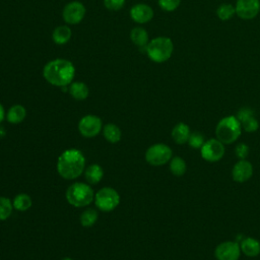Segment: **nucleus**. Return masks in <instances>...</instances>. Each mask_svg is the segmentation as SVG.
Instances as JSON below:
<instances>
[{
    "label": "nucleus",
    "mask_w": 260,
    "mask_h": 260,
    "mask_svg": "<svg viewBox=\"0 0 260 260\" xmlns=\"http://www.w3.org/2000/svg\"><path fill=\"white\" fill-rule=\"evenodd\" d=\"M85 170V157L76 148L64 150L57 160V172L66 180H74Z\"/></svg>",
    "instance_id": "nucleus-2"
},
{
    "label": "nucleus",
    "mask_w": 260,
    "mask_h": 260,
    "mask_svg": "<svg viewBox=\"0 0 260 260\" xmlns=\"http://www.w3.org/2000/svg\"><path fill=\"white\" fill-rule=\"evenodd\" d=\"M53 42L57 45H65L71 39V29L67 25L57 26L52 34Z\"/></svg>",
    "instance_id": "nucleus-20"
},
{
    "label": "nucleus",
    "mask_w": 260,
    "mask_h": 260,
    "mask_svg": "<svg viewBox=\"0 0 260 260\" xmlns=\"http://www.w3.org/2000/svg\"><path fill=\"white\" fill-rule=\"evenodd\" d=\"M249 146L246 144V143H238L236 145V148H235V154L237 155V157L239 159H246L247 156L249 155Z\"/></svg>",
    "instance_id": "nucleus-31"
},
{
    "label": "nucleus",
    "mask_w": 260,
    "mask_h": 260,
    "mask_svg": "<svg viewBox=\"0 0 260 260\" xmlns=\"http://www.w3.org/2000/svg\"><path fill=\"white\" fill-rule=\"evenodd\" d=\"M242 133V126L236 116L230 115L218 121L215 127V136L223 144H232Z\"/></svg>",
    "instance_id": "nucleus-3"
},
{
    "label": "nucleus",
    "mask_w": 260,
    "mask_h": 260,
    "mask_svg": "<svg viewBox=\"0 0 260 260\" xmlns=\"http://www.w3.org/2000/svg\"><path fill=\"white\" fill-rule=\"evenodd\" d=\"M252 116H255V113L254 111L251 109V108H242L238 111L237 113V119L240 121V123L246 119H248L249 117H252Z\"/></svg>",
    "instance_id": "nucleus-33"
},
{
    "label": "nucleus",
    "mask_w": 260,
    "mask_h": 260,
    "mask_svg": "<svg viewBox=\"0 0 260 260\" xmlns=\"http://www.w3.org/2000/svg\"><path fill=\"white\" fill-rule=\"evenodd\" d=\"M191 131L189 126L186 123L179 122L172 129V138L177 144H185L188 142Z\"/></svg>",
    "instance_id": "nucleus-15"
},
{
    "label": "nucleus",
    "mask_w": 260,
    "mask_h": 260,
    "mask_svg": "<svg viewBox=\"0 0 260 260\" xmlns=\"http://www.w3.org/2000/svg\"><path fill=\"white\" fill-rule=\"evenodd\" d=\"M173 157L171 147L164 143H156L147 148L145 152L146 161L154 167L166 165Z\"/></svg>",
    "instance_id": "nucleus-7"
},
{
    "label": "nucleus",
    "mask_w": 260,
    "mask_h": 260,
    "mask_svg": "<svg viewBox=\"0 0 260 260\" xmlns=\"http://www.w3.org/2000/svg\"><path fill=\"white\" fill-rule=\"evenodd\" d=\"M103 176H104V171L102 167L98 164H92L84 170L85 180L90 185L98 184L103 179Z\"/></svg>",
    "instance_id": "nucleus-17"
},
{
    "label": "nucleus",
    "mask_w": 260,
    "mask_h": 260,
    "mask_svg": "<svg viewBox=\"0 0 260 260\" xmlns=\"http://www.w3.org/2000/svg\"><path fill=\"white\" fill-rule=\"evenodd\" d=\"M25 116H26L25 108L21 105H14L8 110L6 114V119L11 124H19L24 120Z\"/></svg>",
    "instance_id": "nucleus-21"
},
{
    "label": "nucleus",
    "mask_w": 260,
    "mask_h": 260,
    "mask_svg": "<svg viewBox=\"0 0 260 260\" xmlns=\"http://www.w3.org/2000/svg\"><path fill=\"white\" fill-rule=\"evenodd\" d=\"M95 206L105 212L114 210L120 203L119 193L111 187H104L94 194Z\"/></svg>",
    "instance_id": "nucleus-6"
},
{
    "label": "nucleus",
    "mask_w": 260,
    "mask_h": 260,
    "mask_svg": "<svg viewBox=\"0 0 260 260\" xmlns=\"http://www.w3.org/2000/svg\"><path fill=\"white\" fill-rule=\"evenodd\" d=\"M13 208L18 211H25L31 207V198L27 194L20 193L16 195L12 201Z\"/></svg>",
    "instance_id": "nucleus-24"
},
{
    "label": "nucleus",
    "mask_w": 260,
    "mask_h": 260,
    "mask_svg": "<svg viewBox=\"0 0 260 260\" xmlns=\"http://www.w3.org/2000/svg\"><path fill=\"white\" fill-rule=\"evenodd\" d=\"M235 8L238 17L250 20L258 15L260 11V0H237Z\"/></svg>",
    "instance_id": "nucleus-11"
},
{
    "label": "nucleus",
    "mask_w": 260,
    "mask_h": 260,
    "mask_svg": "<svg viewBox=\"0 0 260 260\" xmlns=\"http://www.w3.org/2000/svg\"><path fill=\"white\" fill-rule=\"evenodd\" d=\"M102 120L95 115L83 116L78 123V130L83 137L91 138L102 131Z\"/></svg>",
    "instance_id": "nucleus-9"
},
{
    "label": "nucleus",
    "mask_w": 260,
    "mask_h": 260,
    "mask_svg": "<svg viewBox=\"0 0 260 260\" xmlns=\"http://www.w3.org/2000/svg\"><path fill=\"white\" fill-rule=\"evenodd\" d=\"M235 14H236V8L234 5L230 3H222L216 9V15L222 21L231 19Z\"/></svg>",
    "instance_id": "nucleus-25"
},
{
    "label": "nucleus",
    "mask_w": 260,
    "mask_h": 260,
    "mask_svg": "<svg viewBox=\"0 0 260 260\" xmlns=\"http://www.w3.org/2000/svg\"><path fill=\"white\" fill-rule=\"evenodd\" d=\"M66 200L74 207H84L94 200V193L91 187L85 183L76 182L66 190Z\"/></svg>",
    "instance_id": "nucleus-5"
},
{
    "label": "nucleus",
    "mask_w": 260,
    "mask_h": 260,
    "mask_svg": "<svg viewBox=\"0 0 260 260\" xmlns=\"http://www.w3.org/2000/svg\"><path fill=\"white\" fill-rule=\"evenodd\" d=\"M170 171L176 177H182L187 171L186 161L181 156H174L170 160Z\"/></svg>",
    "instance_id": "nucleus-23"
},
{
    "label": "nucleus",
    "mask_w": 260,
    "mask_h": 260,
    "mask_svg": "<svg viewBox=\"0 0 260 260\" xmlns=\"http://www.w3.org/2000/svg\"><path fill=\"white\" fill-rule=\"evenodd\" d=\"M241 252L247 257H257L260 254V243L251 237H247L242 240L240 244Z\"/></svg>",
    "instance_id": "nucleus-16"
},
{
    "label": "nucleus",
    "mask_w": 260,
    "mask_h": 260,
    "mask_svg": "<svg viewBox=\"0 0 260 260\" xmlns=\"http://www.w3.org/2000/svg\"><path fill=\"white\" fill-rule=\"evenodd\" d=\"M204 142H205L204 136L198 131L192 132L188 139V144L192 148H201V146L204 144Z\"/></svg>",
    "instance_id": "nucleus-28"
},
{
    "label": "nucleus",
    "mask_w": 260,
    "mask_h": 260,
    "mask_svg": "<svg viewBox=\"0 0 260 260\" xmlns=\"http://www.w3.org/2000/svg\"><path fill=\"white\" fill-rule=\"evenodd\" d=\"M69 93L76 101H83L88 96V87L84 82L74 81L70 83Z\"/></svg>",
    "instance_id": "nucleus-19"
},
{
    "label": "nucleus",
    "mask_w": 260,
    "mask_h": 260,
    "mask_svg": "<svg viewBox=\"0 0 260 260\" xmlns=\"http://www.w3.org/2000/svg\"><path fill=\"white\" fill-rule=\"evenodd\" d=\"M130 39L132 41L133 44H135L137 47H139L140 49L144 48L147 46L148 42H149V38H148V34L146 31V29H144L143 27L137 26L131 29L130 32Z\"/></svg>",
    "instance_id": "nucleus-18"
},
{
    "label": "nucleus",
    "mask_w": 260,
    "mask_h": 260,
    "mask_svg": "<svg viewBox=\"0 0 260 260\" xmlns=\"http://www.w3.org/2000/svg\"><path fill=\"white\" fill-rule=\"evenodd\" d=\"M240 255V245L232 241L220 243L214 250V256L216 260H239Z\"/></svg>",
    "instance_id": "nucleus-12"
},
{
    "label": "nucleus",
    "mask_w": 260,
    "mask_h": 260,
    "mask_svg": "<svg viewBox=\"0 0 260 260\" xmlns=\"http://www.w3.org/2000/svg\"><path fill=\"white\" fill-rule=\"evenodd\" d=\"M43 76L50 84L65 87L72 82L75 76V67L69 60L55 59L45 65Z\"/></svg>",
    "instance_id": "nucleus-1"
},
{
    "label": "nucleus",
    "mask_w": 260,
    "mask_h": 260,
    "mask_svg": "<svg viewBox=\"0 0 260 260\" xmlns=\"http://www.w3.org/2000/svg\"><path fill=\"white\" fill-rule=\"evenodd\" d=\"M104 5L109 10L118 11L125 5V0H104Z\"/></svg>",
    "instance_id": "nucleus-32"
},
{
    "label": "nucleus",
    "mask_w": 260,
    "mask_h": 260,
    "mask_svg": "<svg viewBox=\"0 0 260 260\" xmlns=\"http://www.w3.org/2000/svg\"><path fill=\"white\" fill-rule=\"evenodd\" d=\"M85 7L79 1H72L65 5L62 11L63 19L68 24H77L85 16Z\"/></svg>",
    "instance_id": "nucleus-10"
},
{
    "label": "nucleus",
    "mask_w": 260,
    "mask_h": 260,
    "mask_svg": "<svg viewBox=\"0 0 260 260\" xmlns=\"http://www.w3.org/2000/svg\"><path fill=\"white\" fill-rule=\"evenodd\" d=\"M13 209V204L11 200L7 197L0 196V220H5L7 219Z\"/></svg>",
    "instance_id": "nucleus-27"
},
{
    "label": "nucleus",
    "mask_w": 260,
    "mask_h": 260,
    "mask_svg": "<svg viewBox=\"0 0 260 260\" xmlns=\"http://www.w3.org/2000/svg\"><path fill=\"white\" fill-rule=\"evenodd\" d=\"M62 260H73L72 258H69V257H65V258H63Z\"/></svg>",
    "instance_id": "nucleus-35"
},
{
    "label": "nucleus",
    "mask_w": 260,
    "mask_h": 260,
    "mask_svg": "<svg viewBox=\"0 0 260 260\" xmlns=\"http://www.w3.org/2000/svg\"><path fill=\"white\" fill-rule=\"evenodd\" d=\"M253 175V166L247 159H239L232 170V178L238 183H245Z\"/></svg>",
    "instance_id": "nucleus-13"
},
{
    "label": "nucleus",
    "mask_w": 260,
    "mask_h": 260,
    "mask_svg": "<svg viewBox=\"0 0 260 260\" xmlns=\"http://www.w3.org/2000/svg\"><path fill=\"white\" fill-rule=\"evenodd\" d=\"M4 117H5V112H4V108L3 106L0 104V123L4 120Z\"/></svg>",
    "instance_id": "nucleus-34"
},
{
    "label": "nucleus",
    "mask_w": 260,
    "mask_h": 260,
    "mask_svg": "<svg viewBox=\"0 0 260 260\" xmlns=\"http://www.w3.org/2000/svg\"><path fill=\"white\" fill-rule=\"evenodd\" d=\"M174 51V44L168 37H157L150 40L145 47L147 57L155 62L162 63L168 61Z\"/></svg>",
    "instance_id": "nucleus-4"
},
{
    "label": "nucleus",
    "mask_w": 260,
    "mask_h": 260,
    "mask_svg": "<svg viewBox=\"0 0 260 260\" xmlns=\"http://www.w3.org/2000/svg\"><path fill=\"white\" fill-rule=\"evenodd\" d=\"M200 154L204 160L216 162L224 155V144L217 138L208 139L201 146Z\"/></svg>",
    "instance_id": "nucleus-8"
},
{
    "label": "nucleus",
    "mask_w": 260,
    "mask_h": 260,
    "mask_svg": "<svg viewBox=\"0 0 260 260\" xmlns=\"http://www.w3.org/2000/svg\"><path fill=\"white\" fill-rule=\"evenodd\" d=\"M241 126H242V129H244L246 132L252 133V132H255L258 130L259 123H258V120L255 118V116H252V117H249L248 119L242 121Z\"/></svg>",
    "instance_id": "nucleus-29"
},
{
    "label": "nucleus",
    "mask_w": 260,
    "mask_h": 260,
    "mask_svg": "<svg viewBox=\"0 0 260 260\" xmlns=\"http://www.w3.org/2000/svg\"><path fill=\"white\" fill-rule=\"evenodd\" d=\"M103 135H104V137L106 138L107 141H109L111 143H117L121 139L122 132L116 124L109 123V124L104 126Z\"/></svg>",
    "instance_id": "nucleus-22"
},
{
    "label": "nucleus",
    "mask_w": 260,
    "mask_h": 260,
    "mask_svg": "<svg viewBox=\"0 0 260 260\" xmlns=\"http://www.w3.org/2000/svg\"><path fill=\"white\" fill-rule=\"evenodd\" d=\"M130 17L137 23H146L153 17L152 8L144 3H139L131 7Z\"/></svg>",
    "instance_id": "nucleus-14"
},
{
    "label": "nucleus",
    "mask_w": 260,
    "mask_h": 260,
    "mask_svg": "<svg viewBox=\"0 0 260 260\" xmlns=\"http://www.w3.org/2000/svg\"><path fill=\"white\" fill-rule=\"evenodd\" d=\"M159 7L168 12L176 10L181 4V0H157Z\"/></svg>",
    "instance_id": "nucleus-30"
},
{
    "label": "nucleus",
    "mask_w": 260,
    "mask_h": 260,
    "mask_svg": "<svg viewBox=\"0 0 260 260\" xmlns=\"http://www.w3.org/2000/svg\"><path fill=\"white\" fill-rule=\"evenodd\" d=\"M98 217H99V214L95 209H92V208L85 209L80 215V223L82 226H85V228L92 226L96 222Z\"/></svg>",
    "instance_id": "nucleus-26"
}]
</instances>
